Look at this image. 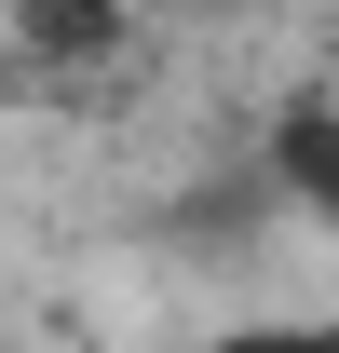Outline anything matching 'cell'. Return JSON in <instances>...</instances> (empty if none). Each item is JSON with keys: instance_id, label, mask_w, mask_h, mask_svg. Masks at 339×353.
Listing matches in <instances>:
<instances>
[{"instance_id": "obj_1", "label": "cell", "mask_w": 339, "mask_h": 353, "mask_svg": "<svg viewBox=\"0 0 339 353\" xmlns=\"http://www.w3.org/2000/svg\"><path fill=\"white\" fill-rule=\"evenodd\" d=\"M0 41H14V68L54 95L109 82V68H136V41H150V0H0Z\"/></svg>"}, {"instance_id": "obj_2", "label": "cell", "mask_w": 339, "mask_h": 353, "mask_svg": "<svg viewBox=\"0 0 339 353\" xmlns=\"http://www.w3.org/2000/svg\"><path fill=\"white\" fill-rule=\"evenodd\" d=\"M258 176H271V204L285 218H312L339 245V82H298L271 123H258V150H245Z\"/></svg>"}, {"instance_id": "obj_3", "label": "cell", "mask_w": 339, "mask_h": 353, "mask_svg": "<svg viewBox=\"0 0 339 353\" xmlns=\"http://www.w3.org/2000/svg\"><path fill=\"white\" fill-rule=\"evenodd\" d=\"M190 353H339V326H217V340H190Z\"/></svg>"}, {"instance_id": "obj_4", "label": "cell", "mask_w": 339, "mask_h": 353, "mask_svg": "<svg viewBox=\"0 0 339 353\" xmlns=\"http://www.w3.org/2000/svg\"><path fill=\"white\" fill-rule=\"evenodd\" d=\"M0 353H41V340H28V326H14V312H0Z\"/></svg>"}, {"instance_id": "obj_5", "label": "cell", "mask_w": 339, "mask_h": 353, "mask_svg": "<svg viewBox=\"0 0 339 353\" xmlns=\"http://www.w3.org/2000/svg\"><path fill=\"white\" fill-rule=\"evenodd\" d=\"M326 82H339V54H326Z\"/></svg>"}]
</instances>
